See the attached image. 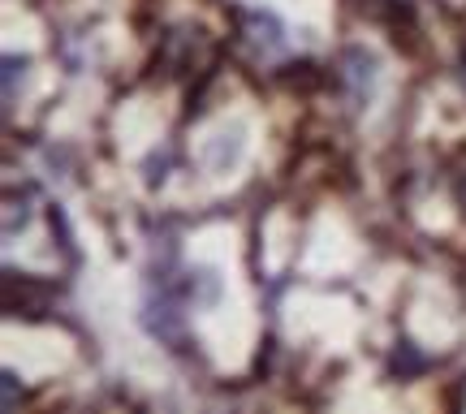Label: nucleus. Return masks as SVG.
<instances>
[{
	"label": "nucleus",
	"instance_id": "1",
	"mask_svg": "<svg viewBox=\"0 0 466 414\" xmlns=\"http://www.w3.org/2000/svg\"><path fill=\"white\" fill-rule=\"evenodd\" d=\"M238 151H242V138H233V143H217V147H212V160H217V165H225V156H238Z\"/></svg>",
	"mask_w": 466,
	"mask_h": 414
}]
</instances>
